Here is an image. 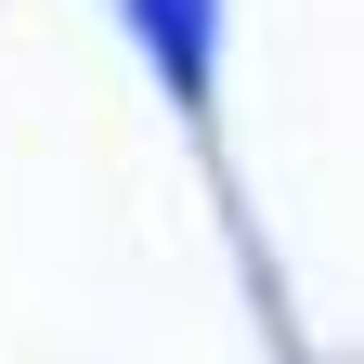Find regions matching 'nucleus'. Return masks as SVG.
<instances>
[{"label": "nucleus", "mask_w": 364, "mask_h": 364, "mask_svg": "<svg viewBox=\"0 0 364 364\" xmlns=\"http://www.w3.org/2000/svg\"><path fill=\"white\" fill-rule=\"evenodd\" d=\"M130 14L156 26V53H169V78H182V91L208 78V0H130Z\"/></svg>", "instance_id": "obj_1"}]
</instances>
